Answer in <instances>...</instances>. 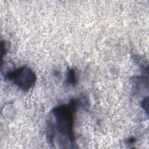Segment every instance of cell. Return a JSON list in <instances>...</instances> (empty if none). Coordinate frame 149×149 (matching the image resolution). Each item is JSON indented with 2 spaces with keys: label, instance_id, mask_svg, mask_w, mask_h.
<instances>
[{
  "label": "cell",
  "instance_id": "6da1fadb",
  "mask_svg": "<svg viewBox=\"0 0 149 149\" xmlns=\"http://www.w3.org/2000/svg\"><path fill=\"white\" fill-rule=\"evenodd\" d=\"M77 101L72 100L68 104L61 105L53 108L51 112L49 120L48 122L47 136L48 139L52 143L56 135L62 143L64 140V144H70L74 147L75 134L74 132V113L76 111Z\"/></svg>",
  "mask_w": 149,
  "mask_h": 149
},
{
  "label": "cell",
  "instance_id": "7a4b0ae2",
  "mask_svg": "<svg viewBox=\"0 0 149 149\" xmlns=\"http://www.w3.org/2000/svg\"><path fill=\"white\" fill-rule=\"evenodd\" d=\"M5 78L24 91L33 88L37 81L35 72L27 66H22L8 72Z\"/></svg>",
  "mask_w": 149,
  "mask_h": 149
},
{
  "label": "cell",
  "instance_id": "3957f363",
  "mask_svg": "<svg viewBox=\"0 0 149 149\" xmlns=\"http://www.w3.org/2000/svg\"><path fill=\"white\" fill-rule=\"evenodd\" d=\"M76 75L75 70L73 69H70L68 70L67 74V81L69 84L74 86L76 83Z\"/></svg>",
  "mask_w": 149,
  "mask_h": 149
},
{
  "label": "cell",
  "instance_id": "277c9868",
  "mask_svg": "<svg viewBox=\"0 0 149 149\" xmlns=\"http://www.w3.org/2000/svg\"><path fill=\"white\" fill-rule=\"evenodd\" d=\"M141 107L144 108V111L147 113L148 112V98H144L141 102Z\"/></svg>",
  "mask_w": 149,
  "mask_h": 149
},
{
  "label": "cell",
  "instance_id": "5b68a950",
  "mask_svg": "<svg viewBox=\"0 0 149 149\" xmlns=\"http://www.w3.org/2000/svg\"><path fill=\"white\" fill-rule=\"evenodd\" d=\"M127 141H128L129 144H132L134 142H135V139L132 137V138L129 139V140H127Z\"/></svg>",
  "mask_w": 149,
  "mask_h": 149
}]
</instances>
